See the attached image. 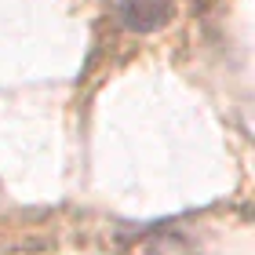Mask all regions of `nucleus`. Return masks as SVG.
<instances>
[{
  "label": "nucleus",
  "mask_w": 255,
  "mask_h": 255,
  "mask_svg": "<svg viewBox=\"0 0 255 255\" xmlns=\"http://www.w3.org/2000/svg\"><path fill=\"white\" fill-rule=\"evenodd\" d=\"M117 18L131 33H157L175 18V0H121Z\"/></svg>",
  "instance_id": "f257e3e1"
}]
</instances>
